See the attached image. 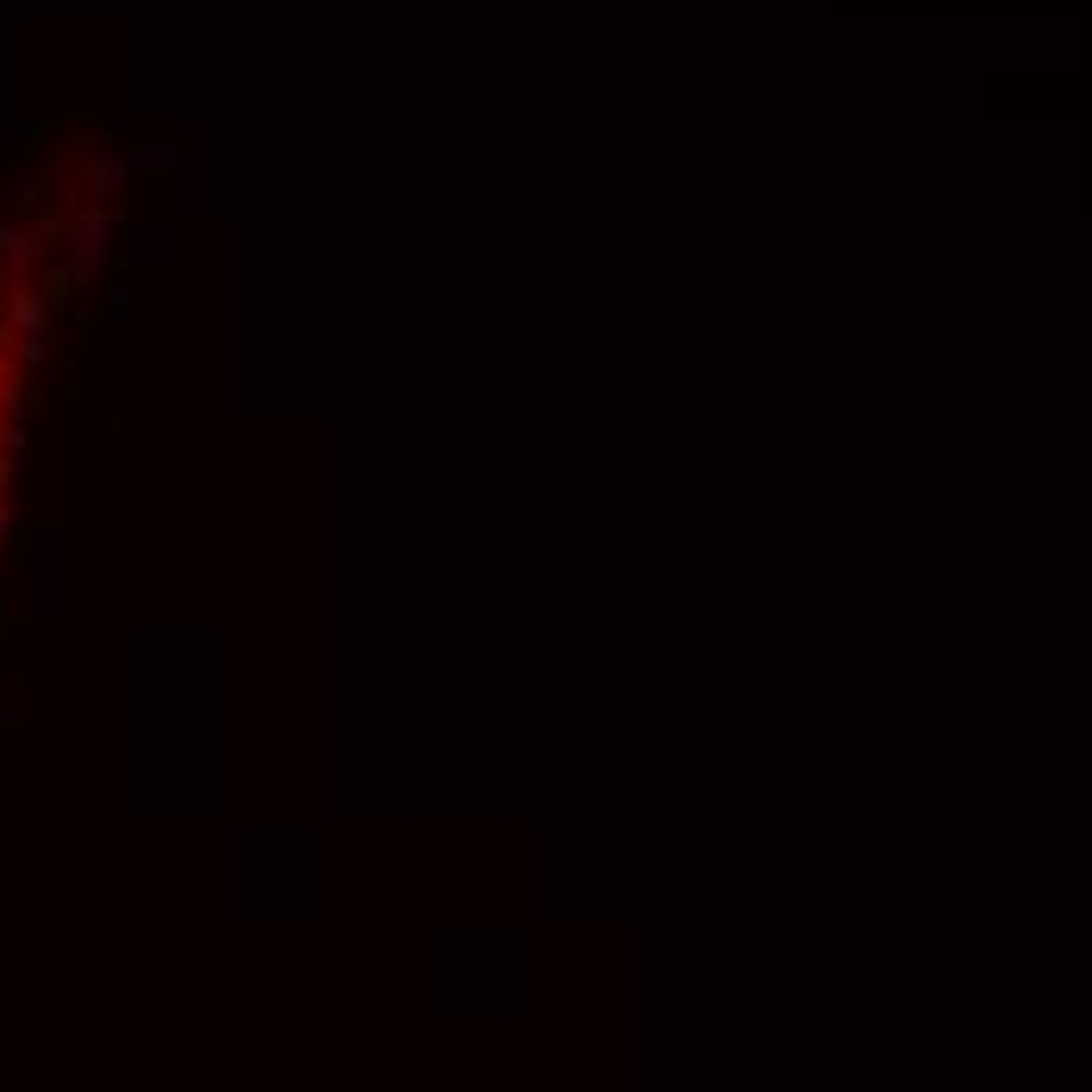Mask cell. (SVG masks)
Wrapping results in <instances>:
<instances>
[{
  "label": "cell",
  "instance_id": "1",
  "mask_svg": "<svg viewBox=\"0 0 1092 1092\" xmlns=\"http://www.w3.org/2000/svg\"><path fill=\"white\" fill-rule=\"evenodd\" d=\"M0 716L20 722V716H26V697H20V690H0Z\"/></svg>",
  "mask_w": 1092,
  "mask_h": 1092
},
{
  "label": "cell",
  "instance_id": "3",
  "mask_svg": "<svg viewBox=\"0 0 1092 1092\" xmlns=\"http://www.w3.org/2000/svg\"><path fill=\"white\" fill-rule=\"evenodd\" d=\"M7 527H13V509H7V496H0V540H7Z\"/></svg>",
  "mask_w": 1092,
  "mask_h": 1092
},
{
  "label": "cell",
  "instance_id": "2",
  "mask_svg": "<svg viewBox=\"0 0 1092 1092\" xmlns=\"http://www.w3.org/2000/svg\"><path fill=\"white\" fill-rule=\"evenodd\" d=\"M7 403H13V377H7V371H0V409H7Z\"/></svg>",
  "mask_w": 1092,
  "mask_h": 1092
}]
</instances>
